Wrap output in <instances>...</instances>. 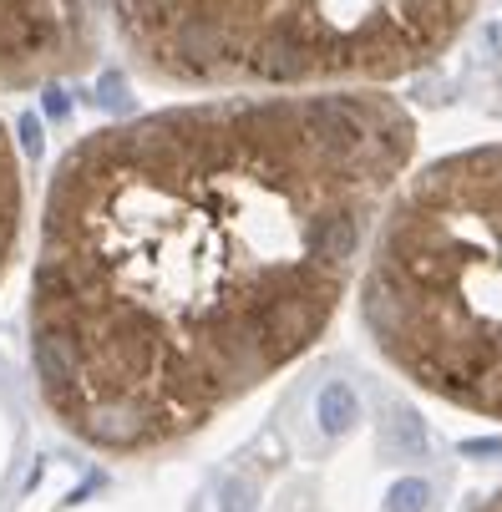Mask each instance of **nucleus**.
<instances>
[{
  "mask_svg": "<svg viewBox=\"0 0 502 512\" xmlns=\"http://www.w3.org/2000/svg\"><path fill=\"white\" fill-rule=\"evenodd\" d=\"M315 416H320V426H325V436H345L355 421H361V401H355V391L350 386H325L320 391V401H315Z\"/></svg>",
  "mask_w": 502,
  "mask_h": 512,
  "instance_id": "nucleus-5",
  "label": "nucleus"
},
{
  "mask_svg": "<svg viewBox=\"0 0 502 512\" xmlns=\"http://www.w3.org/2000/svg\"><path fill=\"white\" fill-rule=\"evenodd\" d=\"M426 502H432V487L421 477H401L386 487V512H426Z\"/></svg>",
  "mask_w": 502,
  "mask_h": 512,
  "instance_id": "nucleus-6",
  "label": "nucleus"
},
{
  "mask_svg": "<svg viewBox=\"0 0 502 512\" xmlns=\"http://www.w3.org/2000/svg\"><path fill=\"white\" fill-rule=\"evenodd\" d=\"M355 305L396 376L502 421V142L442 153L401 178Z\"/></svg>",
  "mask_w": 502,
  "mask_h": 512,
  "instance_id": "nucleus-2",
  "label": "nucleus"
},
{
  "mask_svg": "<svg viewBox=\"0 0 502 512\" xmlns=\"http://www.w3.org/2000/svg\"><path fill=\"white\" fill-rule=\"evenodd\" d=\"M482 0H107V31L168 92L391 87L437 66Z\"/></svg>",
  "mask_w": 502,
  "mask_h": 512,
  "instance_id": "nucleus-3",
  "label": "nucleus"
},
{
  "mask_svg": "<svg viewBox=\"0 0 502 512\" xmlns=\"http://www.w3.org/2000/svg\"><path fill=\"white\" fill-rule=\"evenodd\" d=\"M502 442H462V457H497Z\"/></svg>",
  "mask_w": 502,
  "mask_h": 512,
  "instance_id": "nucleus-8",
  "label": "nucleus"
},
{
  "mask_svg": "<svg viewBox=\"0 0 502 512\" xmlns=\"http://www.w3.org/2000/svg\"><path fill=\"white\" fill-rule=\"evenodd\" d=\"M416 148L386 87L198 92L82 132L36 224L46 411L148 457L290 371L355 295Z\"/></svg>",
  "mask_w": 502,
  "mask_h": 512,
  "instance_id": "nucleus-1",
  "label": "nucleus"
},
{
  "mask_svg": "<svg viewBox=\"0 0 502 512\" xmlns=\"http://www.w3.org/2000/svg\"><path fill=\"white\" fill-rule=\"evenodd\" d=\"M477 512H502V487H497V492H492V497H487V502H482Z\"/></svg>",
  "mask_w": 502,
  "mask_h": 512,
  "instance_id": "nucleus-9",
  "label": "nucleus"
},
{
  "mask_svg": "<svg viewBox=\"0 0 502 512\" xmlns=\"http://www.w3.org/2000/svg\"><path fill=\"white\" fill-rule=\"evenodd\" d=\"M107 16L92 0H0V284L26 239V148L11 102L97 66Z\"/></svg>",
  "mask_w": 502,
  "mask_h": 512,
  "instance_id": "nucleus-4",
  "label": "nucleus"
},
{
  "mask_svg": "<svg viewBox=\"0 0 502 512\" xmlns=\"http://www.w3.org/2000/svg\"><path fill=\"white\" fill-rule=\"evenodd\" d=\"M254 507H259V492L249 477H229L219 487V512H254Z\"/></svg>",
  "mask_w": 502,
  "mask_h": 512,
  "instance_id": "nucleus-7",
  "label": "nucleus"
}]
</instances>
